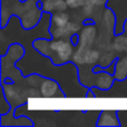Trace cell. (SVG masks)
Masks as SVG:
<instances>
[{
  "instance_id": "cell-3",
  "label": "cell",
  "mask_w": 127,
  "mask_h": 127,
  "mask_svg": "<svg viewBox=\"0 0 127 127\" xmlns=\"http://www.w3.org/2000/svg\"><path fill=\"white\" fill-rule=\"evenodd\" d=\"M40 92H41L42 96L47 97V98L55 97L57 96L58 92H59V86L53 79H45L40 86Z\"/></svg>"
},
{
  "instance_id": "cell-6",
  "label": "cell",
  "mask_w": 127,
  "mask_h": 127,
  "mask_svg": "<svg viewBox=\"0 0 127 127\" xmlns=\"http://www.w3.org/2000/svg\"><path fill=\"white\" fill-rule=\"evenodd\" d=\"M95 28L94 27H86L81 32V36H79V42H81V46L87 47L88 45H92L95 39Z\"/></svg>"
},
{
  "instance_id": "cell-9",
  "label": "cell",
  "mask_w": 127,
  "mask_h": 127,
  "mask_svg": "<svg viewBox=\"0 0 127 127\" xmlns=\"http://www.w3.org/2000/svg\"><path fill=\"white\" fill-rule=\"evenodd\" d=\"M99 58V53L97 50L87 49L85 55V64H95Z\"/></svg>"
},
{
  "instance_id": "cell-1",
  "label": "cell",
  "mask_w": 127,
  "mask_h": 127,
  "mask_svg": "<svg viewBox=\"0 0 127 127\" xmlns=\"http://www.w3.org/2000/svg\"><path fill=\"white\" fill-rule=\"evenodd\" d=\"M72 42L66 39L45 41L39 39L33 42V46L42 55L50 57L55 65H62L68 62L72 55Z\"/></svg>"
},
{
  "instance_id": "cell-4",
  "label": "cell",
  "mask_w": 127,
  "mask_h": 127,
  "mask_svg": "<svg viewBox=\"0 0 127 127\" xmlns=\"http://www.w3.org/2000/svg\"><path fill=\"white\" fill-rule=\"evenodd\" d=\"M98 126H118L119 122L117 119L116 112H110V110H105L101 112L99 121L97 122Z\"/></svg>"
},
{
  "instance_id": "cell-7",
  "label": "cell",
  "mask_w": 127,
  "mask_h": 127,
  "mask_svg": "<svg viewBox=\"0 0 127 127\" xmlns=\"http://www.w3.org/2000/svg\"><path fill=\"white\" fill-rule=\"evenodd\" d=\"M114 76L117 80H124L127 77V56L118 60V64L115 68Z\"/></svg>"
},
{
  "instance_id": "cell-10",
  "label": "cell",
  "mask_w": 127,
  "mask_h": 127,
  "mask_svg": "<svg viewBox=\"0 0 127 127\" xmlns=\"http://www.w3.org/2000/svg\"><path fill=\"white\" fill-rule=\"evenodd\" d=\"M67 1V4L71 8H76V7H79L81 4H84L85 0H66Z\"/></svg>"
},
{
  "instance_id": "cell-5",
  "label": "cell",
  "mask_w": 127,
  "mask_h": 127,
  "mask_svg": "<svg viewBox=\"0 0 127 127\" xmlns=\"http://www.w3.org/2000/svg\"><path fill=\"white\" fill-rule=\"evenodd\" d=\"M67 6V1H65V0H45L42 3V8L46 12L65 11Z\"/></svg>"
},
{
  "instance_id": "cell-2",
  "label": "cell",
  "mask_w": 127,
  "mask_h": 127,
  "mask_svg": "<svg viewBox=\"0 0 127 127\" xmlns=\"http://www.w3.org/2000/svg\"><path fill=\"white\" fill-rule=\"evenodd\" d=\"M79 30V26L75 22H68L66 26L60 28L51 29V35L55 38H67L69 36H72Z\"/></svg>"
},
{
  "instance_id": "cell-8",
  "label": "cell",
  "mask_w": 127,
  "mask_h": 127,
  "mask_svg": "<svg viewBox=\"0 0 127 127\" xmlns=\"http://www.w3.org/2000/svg\"><path fill=\"white\" fill-rule=\"evenodd\" d=\"M51 22H53V25H55V28L64 27L69 22V15L65 11H57L51 17Z\"/></svg>"
}]
</instances>
